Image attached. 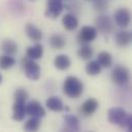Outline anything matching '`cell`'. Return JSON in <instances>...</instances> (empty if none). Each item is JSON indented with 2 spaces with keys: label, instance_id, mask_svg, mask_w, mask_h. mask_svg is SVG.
I'll list each match as a JSON object with an SVG mask.
<instances>
[{
  "label": "cell",
  "instance_id": "5",
  "mask_svg": "<svg viewBox=\"0 0 132 132\" xmlns=\"http://www.w3.org/2000/svg\"><path fill=\"white\" fill-rule=\"evenodd\" d=\"M95 28L102 34H110L113 31L114 23L107 14H100L95 20Z\"/></svg>",
  "mask_w": 132,
  "mask_h": 132
},
{
  "label": "cell",
  "instance_id": "26",
  "mask_svg": "<svg viewBox=\"0 0 132 132\" xmlns=\"http://www.w3.org/2000/svg\"><path fill=\"white\" fill-rule=\"evenodd\" d=\"M29 98V93L24 88H18L13 92V100L14 102H22L26 103V101Z\"/></svg>",
  "mask_w": 132,
  "mask_h": 132
},
{
  "label": "cell",
  "instance_id": "11",
  "mask_svg": "<svg viewBox=\"0 0 132 132\" xmlns=\"http://www.w3.org/2000/svg\"><path fill=\"white\" fill-rule=\"evenodd\" d=\"M98 107H99L98 100L95 98H89L80 105V112L86 117H90L97 111Z\"/></svg>",
  "mask_w": 132,
  "mask_h": 132
},
{
  "label": "cell",
  "instance_id": "4",
  "mask_svg": "<svg viewBox=\"0 0 132 132\" xmlns=\"http://www.w3.org/2000/svg\"><path fill=\"white\" fill-rule=\"evenodd\" d=\"M110 77L112 82L117 86H125L130 80V71L126 66L118 65L112 69Z\"/></svg>",
  "mask_w": 132,
  "mask_h": 132
},
{
  "label": "cell",
  "instance_id": "21",
  "mask_svg": "<svg viewBox=\"0 0 132 132\" xmlns=\"http://www.w3.org/2000/svg\"><path fill=\"white\" fill-rule=\"evenodd\" d=\"M97 62L101 67L109 68L112 65V56L108 52H100L97 56Z\"/></svg>",
  "mask_w": 132,
  "mask_h": 132
},
{
  "label": "cell",
  "instance_id": "25",
  "mask_svg": "<svg viewBox=\"0 0 132 132\" xmlns=\"http://www.w3.org/2000/svg\"><path fill=\"white\" fill-rule=\"evenodd\" d=\"M39 128H40V119L35 117H30L24 125V129L26 131H37Z\"/></svg>",
  "mask_w": 132,
  "mask_h": 132
},
{
  "label": "cell",
  "instance_id": "3",
  "mask_svg": "<svg viewBox=\"0 0 132 132\" xmlns=\"http://www.w3.org/2000/svg\"><path fill=\"white\" fill-rule=\"evenodd\" d=\"M21 65L24 69V73L27 78H29L31 80L39 79V77L41 75V68H40L39 64L35 62V60H32L26 56V57L22 58Z\"/></svg>",
  "mask_w": 132,
  "mask_h": 132
},
{
  "label": "cell",
  "instance_id": "24",
  "mask_svg": "<svg viewBox=\"0 0 132 132\" xmlns=\"http://www.w3.org/2000/svg\"><path fill=\"white\" fill-rule=\"evenodd\" d=\"M14 65H15V59L13 58V56L5 55V54L0 56V68L2 70L10 69Z\"/></svg>",
  "mask_w": 132,
  "mask_h": 132
},
{
  "label": "cell",
  "instance_id": "17",
  "mask_svg": "<svg viewBox=\"0 0 132 132\" xmlns=\"http://www.w3.org/2000/svg\"><path fill=\"white\" fill-rule=\"evenodd\" d=\"M43 55V46L42 44L36 42L33 45H30L26 50V56L32 60H38L41 59Z\"/></svg>",
  "mask_w": 132,
  "mask_h": 132
},
{
  "label": "cell",
  "instance_id": "6",
  "mask_svg": "<svg viewBox=\"0 0 132 132\" xmlns=\"http://www.w3.org/2000/svg\"><path fill=\"white\" fill-rule=\"evenodd\" d=\"M64 9L63 0H46L44 15L48 19H57Z\"/></svg>",
  "mask_w": 132,
  "mask_h": 132
},
{
  "label": "cell",
  "instance_id": "30",
  "mask_svg": "<svg viewBox=\"0 0 132 132\" xmlns=\"http://www.w3.org/2000/svg\"><path fill=\"white\" fill-rule=\"evenodd\" d=\"M32 1H34V0H32Z\"/></svg>",
  "mask_w": 132,
  "mask_h": 132
},
{
  "label": "cell",
  "instance_id": "23",
  "mask_svg": "<svg viewBox=\"0 0 132 132\" xmlns=\"http://www.w3.org/2000/svg\"><path fill=\"white\" fill-rule=\"evenodd\" d=\"M101 68H102V67H101L100 64L97 62V60H92V61H90V62L87 63L85 69H86L87 74H89V75H91V76H96V75L100 74Z\"/></svg>",
  "mask_w": 132,
  "mask_h": 132
},
{
  "label": "cell",
  "instance_id": "8",
  "mask_svg": "<svg viewBox=\"0 0 132 132\" xmlns=\"http://www.w3.org/2000/svg\"><path fill=\"white\" fill-rule=\"evenodd\" d=\"M114 23L121 28H127L131 22V12L126 7H121L114 11Z\"/></svg>",
  "mask_w": 132,
  "mask_h": 132
},
{
  "label": "cell",
  "instance_id": "1",
  "mask_svg": "<svg viewBox=\"0 0 132 132\" xmlns=\"http://www.w3.org/2000/svg\"><path fill=\"white\" fill-rule=\"evenodd\" d=\"M107 120L110 124L118 125L127 131H132V116L122 107L114 106L109 108L107 111Z\"/></svg>",
  "mask_w": 132,
  "mask_h": 132
},
{
  "label": "cell",
  "instance_id": "22",
  "mask_svg": "<svg viewBox=\"0 0 132 132\" xmlns=\"http://www.w3.org/2000/svg\"><path fill=\"white\" fill-rule=\"evenodd\" d=\"M93 47L90 45V43L87 44H80V47L77 50V56L81 60H90L93 56Z\"/></svg>",
  "mask_w": 132,
  "mask_h": 132
},
{
  "label": "cell",
  "instance_id": "27",
  "mask_svg": "<svg viewBox=\"0 0 132 132\" xmlns=\"http://www.w3.org/2000/svg\"><path fill=\"white\" fill-rule=\"evenodd\" d=\"M94 9L98 12H104L108 8L107 0H93Z\"/></svg>",
  "mask_w": 132,
  "mask_h": 132
},
{
  "label": "cell",
  "instance_id": "14",
  "mask_svg": "<svg viewBox=\"0 0 132 132\" xmlns=\"http://www.w3.org/2000/svg\"><path fill=\"white\" fill-rule=\"evenodd\" d=\"M132 34L128 30H121L116 34V43L120 47H126L131 43Z\"/></svg>",
  "mask_w": 132,
  "mask_h": 132
},
{
  "label": "cell",
  "instance_id": "2",
  "mask_svg": "<svg viewBox=\"0 0 132 132\" xmlns=\"http://www.w3.org/2000/svg\"><path fill=\"white\" fill-rule=\"evenodd\" d=\"M63 92L64 94L72 99H76L81 96L84 93V82L77 76L69 75L65 78L63 82Z\"/></svg>",
  "mask_w": 132,
  "mask_h": 132
},
{
  "label": "cell",
  "instance_id": "12",
  "mask_svg": "<svg viewBox=\"0 0 132 132\" xmlns=\"http://www.w3.org/2000/svg\"><path fill=\"white\" fill-rule=\"evenodd\" d=\"M25 32H26V35L33 41L35 42H38L42 39V31L37 27L35 26L34 24L32 23H27L26 26H25Z\"/></svg>",
  "mask_w": 132,
  "mask_h": 132
},
{
  "label": "cell",
  "instance_id": "16",
  "mask_svg": "<svg viewBox=\"0 0 132 132\" xmlns=\"http://www.w3.org/2000/svg\"><path fill=\"white\" fill-rule=\"evenodd\" d=\"M54 66L59 70H67L71 66V60L70 58L65 54L57 55L54 59Z\"/></svg>",
  "mask_w": 132,
  "mask_h": 132
},
{
  "label": "cell",
  "instance_id": "15",
  "mask_svg": "<svg viewBox=\"0 0 132 132\" xmlns=\"http://www.w3.org/2000/svg\"><path fill=\"white\" fill-rule=\"evenodd\" d=\"M62 25L68 31H73L78 26V19L74 13H66L62 18Z\"/></svg>",
  "mask_w": 132,
  "mask_h": 132
},
{
  "label": "cell",
  "instance_id": "7",
  "mask_svg": "<svg viewBox=\"0 0 132 132\" xmlns=\"http://www.w3.org/2000/svg\"><path fill=\"white\" fill-rule=\"evenodd\" d=\"M98 31L93 26H84L77 34V42L79 44H87L94 41L97 37Z\"/></svg>",
  "mask_w": 132,
  "mask_h": 132
},
{
  "label": "cell",
  "instance_id": "20",
  "mask_svg": "<svg viewBox=\"0 0 132 132\" xmlns=\"http://www.w3.org/2000/svg\"><path fill=\"white\" fill-rule=\"evenodd\" d=\"M48 42L54 50H62L66 45V38L61 34H53L51 35Z\"/></svg>",
  "mask_w": 132,
  "mask_h": 132
},
{
  "label": "cell",
  "instance_id": "18",
  "mask_svg": "<svg viewBox=\"0 0 132 132\" xmlns=\"http://www.w3.org/2000/svg\"><path fill=\"white\" fill-rule=\"evenodd\" d=\"M26 104L22 102H14L12 105V119L22 122L26 117Z\"/></svg>",
  "mask_w": 132,
  "mask_h": 132
},
{
  "label": "cell",
  "instance_id": "13",
  "mask_svg": "<svg viewBox=\"0 0 132 132\" xmlns=\"http://www.w3.org/2000/svg\"><path fill=\"white\" fill-rule=\"evenodd\" d=\"M45 106L52 110V111H62L65 109V105L62 101V99L58 96H51L45 100Z\"/></svg>",
  "mask_w": 132,
  "mask_h": 132
},
{
  "label": "cell",
  "instance_id": "10",
  "mask_svg": "<svg viewBox=\"0 0 132 132\" xmlns=\"http://www.w3.org/2000/svg\"><path fill=\"white\" fill-rule=\"evenodd\" d=\"M63 120H64L63 130H65V131H75V132L80 130L79 120L76 116L71 114V113H66L64 116Z\"/></svg>",
  "mask_w": 132,
  "mask_h": 132
},
{
  "label": "cell",
  "instance_id": "19",
  "mask_svg": "<svg viewBox=\"0 0 132 132\" xmlns=\"http://www.w3.org/2000/svg\"><path fill=\"white\" fill-rule=\"evenodd\" d=\"M1 50L5 55L13 56V55H15L18 53V44H16V42L14 40H12L10 38H7V39H4L2 41Z\"/></svg>",
  "mask_w": 132,
  "mask_h": 132
},
{
  "label": "cell",
  "instance_id": "9",
  "mask_svg": "<svg viewBox=\"0 0 132 132\" xmlns=\"http://www.w3.org/2000/svg\"><path fill=\"white\" fill-rule=\"evenodd\" d=\"M26 114L29 117H35L41 119L45 116V109L40 102L36 100H32L26 104Z\"/></svg>",
  "mask_w": 132,
  "mask_h": 132
},
{
  "label": "cell",
  "instance_id": "28",
  "mask_svg": "<svg viewBox=\"0 0 132 132\" xmlns=\"http://www.w3.org/2000/svg\"><path fill=\"white\" fill-rule=\"evenodd\" d=\"M2 80H3V77H2V74L0 73V85H1V82H2Z\"/></svg>",
  "mask_w": 132,
  "mask_h": 132
},
{
  "label": "cell",
  "instance_id": "29",
  "mask_svg": "<svg viewBox=\"0 0 132 132\" xmlns=\"http://www.w3.org/2000/svg\"><path fill=\"white\" fill-rule=\"evenodd\" d=\"M86 1H93V0H86Z\"/></svg>",
  "mask_w": 132,
  "mask_h": 132
}]
</instances>
